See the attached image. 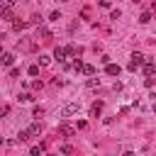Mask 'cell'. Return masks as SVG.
Listing matches in <instances>:
<instances>
[{
    "label": "cell",
    "mask_w": 156,
    "mask_h": 156,
    "mask_svg": "<svg viewBox=\"0 0 156 156\" xmlns=\"http://www.w3.org/2000/svg\"><path fill=\"white\" fill-rule=\"evenodd\" d=\"M144 61H146V56H144V54H139V51H134V54H132V61H129V66H127V68H129V71H136Z\"/></svg>",
    "instance_id": "obj_1"
},
{
    "label": "cell",
    "mask_w": 156,
    "mask_h": 156,
    "mask_svg": "<svg viewBox=\"0 0 156 156\" xmlns=\"http://www.w3.org/2000/svg\"><path fill=\"white\" fill-rule=\"evenodd\" d=\"M78 112V102H68L61 107V117H68V115H76Z\"/></svg>",
    "instance_id": "obj_2"
},
{
    "label": "cell",
    "mask_w": 156,
    "mask_h": 156,
    "mask_svg": "<svg viewBox=\"0 0 156 156\" xmlns=\"http://www.w3.org/2000/svg\"><path fill=\"white\" fill-rule=\"evenodd\" d=\"M58 132H61L63 136H73V134H76V129H73L71 124H66V122H61V124H58Z\"/></svg>",
    "instance_id": "obj_3"
},
{
    "label": "cell",
    "mask_w": 156,
    "mask_h": 156,
    "mask_svg": "<svg viewBox=\"0 0 156 156\" xmlns=\"http://www.w3.org/2000/svg\"><path fill=\"white\" fill-rule=\"evenodd\" d=\"M0 63H2V66H12V63H15V54H5V51H2V54H0Z\"/></svg>",
    "instance_id": "obj_4"
},
{
    "label": "cell",
    "mask_w": 156,
    "mask_h": 156,
    "mask_svg": "<svg viewBox=\"0 0 156 156\" xmlns=\"http://www.w3.org/2000/svg\"><path fill=\"white\" fill-rule=\"evenodd\" d=\"M119 71H122V68H119L117 63H107V68H105L107 76H119Z\"/></svg>",
    "instance_id": "obj_5"
},
{
    "label": "cell",
    "mask_w": 156,
    "mask_h": 156,
    "mask_svg": "<svg viewBox=\"0 0 156 156\" xmlns=\"http://www.w3.org/2000/svg\"><path fill=\"white\" fill-rule=\"evenodd\" d=\"M154 71H156V66L151 63V58H146V61H144V73L151 78V76H154Z\"/></svg>",
    "instance_id": "obj_6"
},
{
    "label": "cell",
    "mask_w": 156,
    "mask_h": 156,
    "mask_svg": "<svg viewBox=\"0 0 156 156\" xmlns=\"http://www.w3.org/2000/svg\"><path fill=\"white\" fill-rule=\"evenodd\" d=\"M66 56H68V51H66V49H56V51H54V58H56V61H61V63L66 61Z\"/></svg>",
    "instance_id": "obj_7"
},
{
    "label": "cell",
    "mask_w": 156,
    "mask_h": 156,
    "mask_svg": "<svg viewBox=\"0 0 156 156\" xmlns=\"http://www.w3.org/2000/svg\"><path fill=\"white\" fill-rule=\"evenodd\" d=\"M27 132H29V136H39V134H41V124H39V122H34Z\"/></svg>",
    "instance_id": "obj_8"
},
{
    "label": "cell",
    "mask_w": 156,
    "mask_h": 156,
    "mask_svg": "<svg viewBox=\"0 0 156 156\" xmlns=\"http://www.w3.org/2000/svg\"><path fill=\"white\" fill-rule=\"evenodd\" d=\"M100 110H102V102H93V107H90V115H93V117H98V115H100Z\"/></svg>",
    "instance_id": "obj_9"
},
{
    "label": "cell",
    "mask_w": 156,
    "mask_h": 156,
    "mask_svg": "<svg viewBox=\"0 0 156 156\" xmlns=\"http://www.w3.org/2000/svg\"><path fill=\"white\" fill-rule=\"evenodd\" d=\"M88 88H90V90L100 88V78H88Z\"/></svg>",
    "instance_id": "obj_10"
},
{
    "label": "cell",
    "mask_w": 156,
    "mask_h": 156,
    "mask_svg": "<svg viewBox=\"0 0 156 156\" xmlns=\"http://www.w3.org/2000/svg\"><path fill=\"white\" fill-rule=\"evenodd\" d=\"M29 154H34V156L44 154V144H39V146H29Z\"/></svg>",
    "instance_id": "obj_11"
},
{
    "label": "cell",
    "mask_w": 156,
    "mask_h": 156,
    "mask_svg": "<svg viewBox=\"0 0 156 156\" xmlns=\"http://www.w3.org/2000/svg\"><path fill=\"white\" fill-rule=\"evenodd\" d=\"M17 0H0V10H7V7H15Z\"/></svg>",
    "instance_id": "obj_12"
},
{
    "label": "cell",
    "mask_w": 156,
    "mask_h": 156,
    "mask_svg": "<svg viewBox=\"0 0 156 156\" xmlns=\"http://www.w3.org/2000/svg\"><path fill=\"white\" fill-rule=\"evenodd\" d=\"M0 17H2V20H12V7H7V10H0Z\"/></svg>",
    "instance_id": "obj_13"
},
{
    "label": "cell",
    "mask_w": 156,
    "mask_h": 156,
    "mask_svg": "<svg viewBox=\"0 0 156 156\" xmlns=\"http://www.w3.org/2000/svg\"><path fill=\"white\" fill-rule=\"evenodd\" d=\"M24 27H27V22H20V20L12 22V29H15V32H20V29H24Z\"/></svg>",
    "instance_id": "obj_14"
},
{
    "label": "cell",
    "mask_w": 156,
    "mask_h": 156,
    "mask_svg": "<svg viewBox=\"0 0 156 156\" xmlns=\"http://www.w3.org/2000/svg\"><path fill=\"white\" fill-rule=\"evenodd\" d=\"M71 68H73V71H83V61H80V58H73Z\"/></svg>",
    "instance_id": "obj_15"
},
{
    "label": "cell",
    "mask_w": 156,
    "mask_h": 156,
    "mask_svg": "<svg viewBox=\"0 0 156 156\" xmlns=\"http://www.w3.org/2000/svg\"><path fill=\"white\" fill-rule=\"evenodd\" d=\"M83 73H85V76H95V68H93L90 63H83Z\"/></svg>",
    "instance_id": "obj_16"
},
{
    "label": "cell",
    "mask_w": 156,
    "mask_h": 156,
    "mask_svg": "<svg viewBox=\"0 0 156 156\" xmlns=\"http://www.w3.org/2000/svg\"><path fill=\"white\" fill-rule=\"evenodd\" d=\"M139 22H141V24H149V22H151V12H144V15L139 17Z\"/></svg>",
    "instance_id": "obj_17"
},
{
    "label": "cell",
    "mask_w": 156,
    "mask_h": 156,
    "mask_svg": "<svg viewBox=\"0 0 156 156\" xmlns=\"http://www.w3.org/2000/svg\"><path fill=\"white\" fill-rule=\"evenodd\" d=\"M27 139H32L29 132H20V134H17V141H27Z\"/></svg>",
    "instance_id": "obj_18"
},
{
    "label": "cell",
    "mask_w": 156,
    "mask_h": 156,
    "mask_svg": "<svg viewBox=\"0 0 156 156\" xmlns=\"http://www.w3.org/2000/svg\"><path fill=\"white\" fill-rule=\"evenodd\" d=\"M29 76H39V66H37V63L29 66Z\"/></svg>",
    "instance_id": "obj_19"
},
{
    "label": "cell",
    "mask_w": 156,
    "mask_h": 156,
    "mask_svg": "<svg viewBox=\"0 0 156 156\" xmlns=\"http://www.w3.org/2000/svg\"><path fill=\"white\" fill-rule=\"evenodd\" d=\"M17 100H20V102H29V100H32V95H29V93H22Z\"/></svg>",
    "instance_id": "obj_20"
},
{
    "label": "cell",
    "mask_w": 156,
    "mask_h": 156,
    "mask_svg": "<svg viewBox=\"0 0 156 156\" xmlns=\"http://www.w3.org/2000/svg\"><path fill=\"white\" fill-rule=\"evenodd\" d=\"M49 20H54V22H58V20H61V12H58V10H54V12H51V17H49Z\"/></svg>",
    "instance_id": "obj_21"
},
{
    "label": "cell",
    "mask_w": 156,
    "mask_h": 156,
    "mask_svg": "<svg viewBox=\"0 0 156 156\" xmlns=\"http://www.w3.org/2000/svg\"><path fill=\"white\" fill-rule=\"evenodd\" d=\"M5 115H10V105H2L0 107V117H5Z\"/></svg>",
    "instance_id": "obj_22"
},
{
    "label": "cell",
    "mask_w": 156,
    "mask_h": 156,
    "mask_svg": "<svg viewBox=\"0 0 156 156\" xmlns=\"http://www.w3.org/2000/svg\"><path fill=\"white\" fill-rule=\"evenodd\" d=\"M49 61H51V58H49V56H39V66H46V63H49Z\"/></svg>",
    "instance_id": "obj_23"
},
{
    "label": "cell",
    "mask_w": 156,
    "mask_h": 156,
    "mask_svg": "<svg viewBox=\"0 0 156 156\" xmlns=\"http://www.w3.org/2000/svg\"><path fill=\"white\" fill-rule=\"evenodd\" d=\"M61 151H63V154H71V151H73V146H71V144H63V146H61Z\"/></svg>",
    "instance_id": "obj_24"
},
{
    "label": "cell",
    "mask_w": 156,
    "mask_h": 156,
    "mask_svg": "<svg viewBox=\"0 0 156 156\" xmlns=\"http://www.w3.org/2000/svg\"><path fill=\"white\" fill-rule=\"evenodd\" d=\"M119 15H122L119 10H112V12H110V17H112V20H119Z\"/></svg>",
    "instance_id": "obj_25"
},
{
    "label": "cell",
    "mask_w": 156,
    "mask_h": 156,
    "mask_svg": "<svg viewBox=\"0 0 156 156\" xmlns=\"http://www.w3.org/2000/svg\"><path fill=\"white\" fill-rule=\"evenodd\" d=\"M132 2H134V5H136V2H141V0H132Z\"/></svg>",
    "instance_id": "obj_26"
},
{
    "label": "cell",
    "mask_w": 156,
    "mask_h": 156,
    "mask_svg": "<svg viewBox=\"0 0 156 156\" xmlns=\"http://www.w3.org/2000/svg\"><path fill=\"white\" fill-rule=\"evenodd\" d=\"M2 144H5V141H2V139H0V149H2Z\"/></svg>",
    "instance_id": "obj_27"
},
{
    "label": "cell",
    "mask_w": 156,
    "mask_h": 156,
    "mask_svg": "<svg viewBox=\"0 0 156 156\" xmlns=\"http://www.w3.org/2000/svg\"><path fill=\"white\" fill-rule=\"evenodd\" d=\"M154 112H156V105H154Z\"/></svg>",
    "instance_id": "obj_28"
},
{
    "label": "cell",
    "mask_w": 156,
    "mask_h": 156,
    "mask_svg": "<svg viewBox=\"0 0 156 156\" xmlns=\"http://www.w3.org/2000/svg\"><path fill=\"white\" fill-rule=\"evenodd\" d=\"M154 76H156V71H154Z\"/></svg>",
    "instance_id": "obj_29"
}]
</instances>
